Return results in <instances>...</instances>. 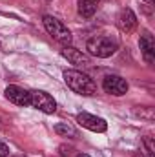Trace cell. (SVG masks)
<instances>
[{"label": "cell", "mask_w": 155, "mask_h": 157, "mask_svg": "<svg viewBox=\"0 0 155 157\" xmlns=\"http://www.w3.org/2000/svg\"><path fill=\"white\" fill-rule=\"evenodd\" d=\"M62 77H64V82L68 84V88L73 90L78 95L89 97V95L97 93V84L93 82V78L82 71H78V70H66Z\"/></svg>", "instance_id": "cell-1"}, {"label": "cell", "mask_w": 155, "mask_h": 157, "mask_svg": "<svg viewBox=\"0 0 155 157\" xmlns=\"http://www.w3.org/2000/svg\"><path fill=\"white\" fill-rule=\"evenodd\" d=\"M133 157H144V155H142V154H135Z\"/></svg>", "instance_id": "cell-17"}, {"label": "cell", "mask_w": 155, "mask_h": 157, "mask_svg": "<svg viewBox=\"0 0 155 157\" xmlns=\"http://www.w3.org/2000/svg\"><path fill=\"white\" fill-rule=\"evenodd\" d=\"M133 113L141 119H146V121H153L155 113H153V108H141V110H133Z\"/></svg>", "instance_id": "cell-13"}, {"label": "cell", "mask_w": 155, "mask_h": 157, "mask_svg": "<svg viewBox=\"0 0 155 157\" xmlns=\"http://www.w3.org/2000/svg\"><path fill=\"white\" fill-rule=\"evenodd\" d=\"M144 2H148V4H153V0H144Z\"/></svg>", "instance_id": "cell-18"}, {"label": "cell", "mask_w": 155, "mask_h": 157, "mask_svg": "<svg viewBox=\"0 0 155 157\" xmlns=\"http://www.w3.org/2000/svg\"><path fill=\"white\" fill-rule=\"evenodd\" d=\"M0 157H9V146L6 143H0Z\"/></svg>", "instance_id": "cell-15"}, {"label": "cell", "mask_w": 155, "mask_h": 157, "mask_svg": "<svg viewBox=\"0 0 155 157\" xmlns=\"http://www.w3.org/2000/svg\"><path fill=\"white\" fill-rule=\"evenodd\" d=\"M142 144H144V150H146V154L148 157H155V143L152 137H144L142 139Z\"/></svg>", "instance_id": "cell-14"}, {"label": "cell", "mask_w": 155, "mask_h": 157, "mask_svg": "<svg viewBox=\"0 0 155 157\" xmlns=\"http://www.w3.org/2000/svg\"><path fill=\"white\" fill-rule=\"evenodd\" d=\"M91 2H95V4H99V0H91Z\"/></svg>", "instance_id": "cell-20"}, {"label": "cell", "mask_w": 155, "mask_h": 157, "mask_svg": "<svg viewBox=\"0 0 155 157\" xmlns=\"http://www.w3.org/2000/svg\"><path fill=\"white\" fill-rule=\"evenodd\" d=\"M4 93H6V99L11 101L13 104H17V106H29V91L28 90L13 84V86H7Z\"/></svg>", "instance_id": "cell-7"}, {"label": "cell", "mask_w": 155, "mask_h": 157, "mask_svg": "<svg viewBox=\"0 0 155 157\" xmlns=\"http://www.w3.org/2000/svg\"><path fill=\"white\" fill-rule=\"evenodd\" d=\"M62 57L68 59V62H71V64H75V66H80V68H86V66L91 64L89 57H88L86 53H82L80 49L73 48V46H64V49H62Z\"/></svg>", "instance_id": "cell-8"}, {"label": "cell", "mask_w": 155, "mask_h": 157, "mask_svg": "<svg viewBox=\"0 0 155 157\" xmlns=\"http://www.w3.org/2000/svg\"><path fill=\"white\" fill-rule=\"evenodd\" d=\"M42 22H44L46 31L57 40V42H60L62 46H70V44H71V40H73L71 31H70L59 18H55V17H51V15H44Z\"/></svg>", "instance_id": "cell-3"}, {"label": "cell", "mask_w": 155, "mask_h": 157, "mask_svg": "<svg viewBox=\"0 0 155 157\" xmlns=\"http://www.w3.org/2000/svg\"><path fill=\"white\" fill-rule=\"evenodd\" d=\"M97 11V4L91 0H78V15L84 18H91Z\"/></svg>", "instance_id": "cell-11"}, {"label": "cell", "mask_w": 155, "mask_h": 157, "mask_svg": "<svg viewBox=\"0 0 155 157\" xmlns=\"http://www.w3.org/2000/svg\"><path fill=\"white\" fill-rule=\"evenodd\" d=\"M102 88L106 93L110 95H115V97H120L128 91V82L119 75H106L104 80H102Z\"/></svg>", "instance_id": "cell-6"}, {"label": "cell", "mask_w": 155, "mask_h": 157, "mask_svg": "<svg viewBox=\"0 0 155 157\" xmlns=\"http://www.w3.org/2000/svg\"><path fill=\"white\" fill-rule=\"evenodd\" d=\"M117 48H119L117 40L112 39V37H106V35H97V37L89 39L86 44V49L89 51V55L99 57V59L112 57L117 51Z\"/></svg>", "instance_id": "cell-2"}, {"label": "cell", "mask_w": 155, "mask_h": 157, "mask_svg": "<svg viewBox=\"0 0 155 157\" xmlns=\"http://www.w3.org/2000/svg\"><path fill=\"white\" fill-rule=\"evenodd\" d=\"M55 133H59L60 137H77V130L71 124H68V122L55 124Z\"/></svg>", "instance_id": "cell-12"}, {"label": "cell", "mask_w": 155, "mask_h": 157, "mask_svg": "<svg viewBox=\"0 0 155 157\" xmlns=\"http://www.w3.org/2000/svg\"><path fill=\"white\" fill-rule=\"evenodd\" d=\"M77 157H89V155H86V154H78Z\"/></svg>", "instance_id": "cell-16"}, {"label": "cell", "mask_w": 155, "mask_h": 157, "mask_svg": "<svg viewBox=\"0 0 155 157\" xmlns=\"http://www.w3.org/2000/svg\"><path fill=\"white\" fill-rule=\"evenodd\" d=\"M77 122L82 126V128L91 130V132H97V133H102V132L108 130V124H106L104 119L97 117V115H91V113H88V112L78 113L77 115Z\"/></svg>", "instance_id": "cell-5"}, {"label": "cell", "mask_w": 155, "mask_h": 157, "mask_svg": "<svg viewBox=\"0 0 155 157\" xmlns=\"http://www.w3.org/2000/svg\"><path fill=\"white\" fill-rule=\"evenodd\" d=\"M139 46H141V51L144 55V60L148 64H153L155 60V40L152 37L150 31H144L141 35V40H139Z\"/></svg>", "instance_id": "cell-10"}, {"label": "cell", "mask_w": 155, "mask_h": 157, "mask_svg": "<svg viewBox=\"0 0 155 157\" xmlns=\"http://www.w3.org/2000/svg\"><path fill=\"white\" fill-rule=\"evenodd\" d=\"M29 106L39 112H44V113H55L57 101L42 90H33V91H29Z\"/></svg>", "instance_id": "cell-4"}, {"label": "cell", "mask_w": 155, "mask_h": 157, "mask_svg": "<svg viewBox=\"0 0 155 157\" xmlns=\"http://www.w3.org/2000/svg\"><path fill=\"white\" fill-rule=\"evenodd\" d=\"M11 157H26V155H11Z\"/></svg>", "instance_id": "cell-19"}, {"label": "cell", "mask_w": 155, "mask_h": 157, "mask_svg": "<svg viewBox=\"0 0 155 157\" xmlns=\"http://www.w3.org/2000/svg\"><path fill=\"white\" fill-rule=\"evenodd\" d=\"M117 26L122 33H131L137 28V17L130 7H124L117 17Z\"/></svg>", "instance_id": "cell-9"}]
</instances>
